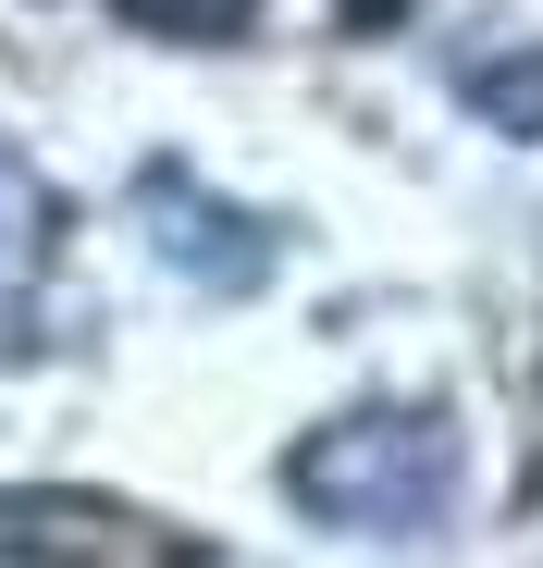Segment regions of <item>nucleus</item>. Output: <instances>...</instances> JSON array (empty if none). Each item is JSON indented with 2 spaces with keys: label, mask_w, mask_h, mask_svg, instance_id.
<instances>
[{
  "label": "nucleus",
  "mask_w": 543,
  "mask_h": 568,
  "mask_svg": "<svg viewBox=\"0 0 543 568\" xmlns=\"http://www.w3.org/2000/svg\"><path fill=\"white\" fill-rule=\"evenodd\" d=\"M50 247V199H38V173L25 161H0V284H25Z\"/></svg>",
  "instance_id": "7ed1b4c3"
},
{
  "label": "nucleus",
  "mask_w": 543,
  "mask_h": 568,
  "mask_svg": "<svg viewBox=\"0 0 543 568\" xmlns=\"http://www.w3.org/2000/svg\"><path fill=\"white\" fill-rule=\"evenodd\" d=\"M470 100H482L506 136H543V62H494V74H470Z\"/></svg>",
  "instance_id": "39448f33"
},
{
  "label": "nucleus",
  "mask_w": 543,
  "mask_h": 568,
  "mask_svg": "<svg viewBox=\"0 0 543 568\" xmlns=\"http://www.w3.org/2000/svg\"><path fill=\"white\" fill-rule=\"evenodd\" d=\"M285 483H297V507H321L346 531H408L444 507V433H432V408H358L297 445Z\"/></svg>",
  "instance_id": "f257e3e1"
},
{
  "label": "nucleus",
  "mask_w": 543,
  "mask_h": 568,
  "mask_svg": "<svg viewBox=\"0 0 543 568\" xmlns=\"http://www.w3.org/2000/svg\"><path fill=\"white\" fill-rule=\"evenodd\" d=\"M124 26H148V38H235L259 0H112Z\"/></svg>",
  "instance_id": "20e7f679"
},
{
  "label": "nucleus",
  "mask_w": 543,
  "mask_h": 568,
  "mask_svg": "<svg viewBox=\"0 0 543 568\" xmlns=\"http://www.w3.org/2000/svg\"><path fill=\"white\" fill-rule=\"evenodd\" d=\"M0 568H211V544L148 519V507H124V495L0 483Z\"/></svg>",
  "instance_id": "f03ea898"
}]
</instances>
